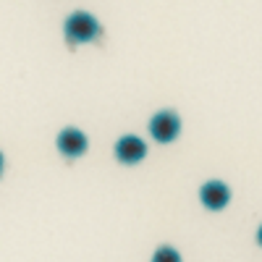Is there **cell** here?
<instances>
[{
	"mask_svg": "<svg viewBox=\"0 0 262 262\" xmlns=\"http://www.w3.org/2000/svg\"><path fill=\"white\" fill-rule=\"evenodd\" d=\"M66 42L74 48V45H84V42H92L102 34V27H100V21L92 16V13H86V11H76L71 13L69 18H66Z\"/></svg>",
	"mask_w": 262,
	"mask_h": 262,
	"instance_id": "obj_1",
	"label": "cell"
},
{
	"mask_svg": "<svg viewBox=\"0 0 262 262\" xmlns=\"http://www.w3.org/2000/svg\"><path fill=\"white\" fill-rule=\"evenodd\" d=\"M149 134L160 144H170L181 134V118L173 111H160V113H155L149 118Z\"/></svg>",
	"mask_w": 262,
	"mask_h": 262,
	"instance_id": "obj_2",
	"label": "cell"
},
{
	"mask_svg": "<svg viewBox=\"0 0 262 262\" xmlns=\"http://www.w3.org/2000/svg\"><path fill=\"white\" fill-rule=\"evenodd\" d=\"M257 244H259V247H262V226H259V228H257Z\"/></svg>",
	"mask_w": 262,
	"mask_h": 262,
	"instance_id": "obj_7",
	"label": "cell"
},
{
	"mask_svg": "<svg viewBox=\"0 0 262 262\" xmlns=\"http://www.w3.org/2000/svg\"><path fill=\"white\" fill-rule=\"evenodd\" d=\"M152 262H181V254L173 247H160L155 254H152Z\"/></svg>",
	"mask_w": 262,
	"mask_h": 262,
	"instance_id": "obj_6",
	"label": "cell"
},
{
	"mask_svg": "<svg viewBox=\"0 0 262 262\" xmlns=\"http://www.w3.org/2000/svg\"><path fill=\"white\" fill-rule=\"evenodd\" d=\"M55 144H58V149L63 152L66 158H79V155H84V152H86V147H90V139L84 137V131L69 126V128H63L60 134H58Z\"/></svg>",
	"mask_w": 262,
	"mask_h": 262,
	"instance_id": "obj_4",
	"label": "cell"
},
{
	"mask_svg": "<svg viewBox=\"0 0 262 262\" xmlns=\"http://www.w3.org/2000/svg\"><path fill=\"white\" fill-rule=\"evenodd\" d=\"M200 200L207 210L217 212V210H223L228 202H231V189L223 184V181H207L202 189H200Z\"/></svg>",
	"mask_w": 262,
	"mask_h": 262,
	"instance_id": "obj_5",
	"label": "cell"
},
{
	"mask_svg": "<svg viewBox=\"0 0 262 262\" xmlns=\"http://www.w3.org/2000/svg\"><path fill=\"white\" fill-rule=\"evenodd\" d=\"M3 165H6V160H3V152H0V173H3Z\"/></svg>",
	"mask_w": 262,
	"mask_h": 262,
	"instance_id": "obj_8",
	"label": "cell"
},
{
	"mask_svg": "<svg viewBox=\"0 0 262 262\" xmlns=\"http://www.w3.org/2000/svg\"><path fill=\"white\" fill-rule=\"evenodd\" d=\"M116 158L123 165H137L147 158V142L137 134H126L116 142Z\"/></svg>",
	"mask_w": 262,
	"mask_h": 262,
	"instance_id": "obj_3",
	"label": "cell"
}]
</instances>
